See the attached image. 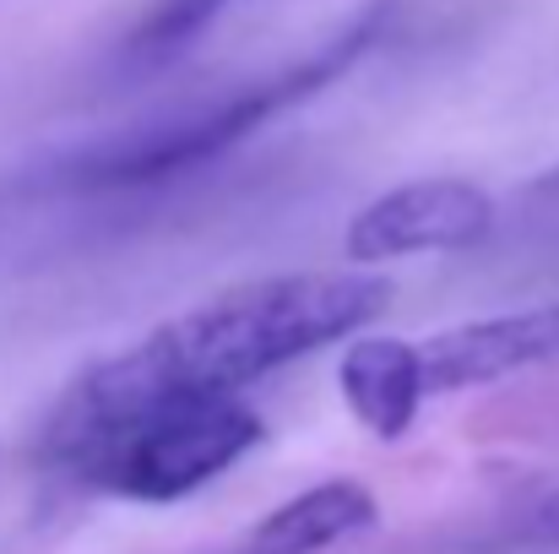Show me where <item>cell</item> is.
<instances>
[{
  "mask_svg": "<svg viewBox=\"0 0 559 554\" xmlns=\"http://www.w3.org/2000/svg\"><path fill=\"white\" fill-rule=\"evenodd\" d=\"M228 5H239V0H153L147 16L131 27L126 55H131L136 66H164L169 55L190 49Z\"/></svg>",
  "mask_w": 559,
  "mask_h": 554,
  "instance_id": "8",
  "label": "cell"
},
{
  "mask_svg": "<svg viewBox=\"0 0 559 554\" xmlns=\"http://www.w3.org/2000/svg\"><path fill=\"white\" fill-rule=\"evenodd\" d=\"M495 234V201L489 190L456 175L391 185L370 207L354 212L343 250L354 267H380L402 256H429V250H473Z\"/></svg>",
  "mask_w": 559,
  "mask_h": 554,
  "instance_id": "4",
  "label": "cell"
},
{
  "mask_svg": "<svg viewBox=\"0 0 559 554\" xmlns=\"http://www.w3.org/2000/svg\"><path fill=\"white\" fill-rule=\"evenodd\" d=\"M544 190H559V169H555V175H549V180H544Z\"/></svg>",
  "mask_w": 559,
  "mask_h": 554,
  "instance_id": "10",
  "label": "cell"
},
{
  "mask_svg": "<svg viewBox=\"0 0 559 554\" xmlns=\"http://www.w3.org/2000/svg\"><path fill=\"white\" fill-rule=\"evenodd\" d=\"M380 528V500L374 490L354 484V479H332L316 484L283 506H272L250 533L239 554H326L359 533Z\"/></svg>",
  "mask_w": 559,
  "mask_h": 554,
  "instance_id": "7",
  "label": "cell"
},
{
  "mask_svg": "<svg viewBox=\"0 0 559 554\" xmlns=\"http://www.w3.org/2000/svg\"><path fill=\"white\" fill-rule=\"evenodd\" d=\"M391 278L365 267H310L234 283L180 316L158 321L126 354L82 369L49 424H93L164 402L239 397L250 380L321 354L326 343L365 338L385 316Z\"/></svg>",
  "mask_w": 559,
  "mask_h": 554,
  "instance_id": "1",
  "label": "cell"
},
{
  "mask_svg": "<svg viewBox=\"0 0 559 554\" xmlns=\"http://www.w3.org/2000/svg\"><path fill=\"white\" fill-rule=\"evenodd\" d=\"M391 27V0H380L370 11H359L343 33H332L321 49L277 66L272 76H255L223 98H206L195 109L164 115L153 126H136L126 137H109L87 153H71L55 180L71 190H142V185H164L195 175L206 164H217L223 153H234L239 142H250L255 131H266L272 120H283L288 109L321 98L332 82H343Z\"/></svg>",
  "mask_w": 559,
  "mask_h": 554,
  "instance_id": "2",
  "label": "cell"
},
{
  "mask_svg": "<svg viewBox=\"0 0 559 554\" xmlns=\"http://www.w3.org/2000/svg\"><path fill=\"white\" fill-rule=\"evenodd\" d=\"M527 539L533 544H549V550H559V490L533 511V522H527Z\"/></svg>",
  "mask_w": 559,
  "mask_h": 554,
  "instance_id": "9",
  "label": "cell"
},
{
  "mask_svg": "<svg viewBox=\"0 0 559 554\" xmlns=\"http://www.w3.org/2000/svg\"><path fill=\"white\" fill-rule=\"evenodd\" d=\"M266 440V419L239 397L164 402L93 424H49L44 462L82 490L169 506L239 468Z\"/></svg>",
  "mask_w": 559,
  "mask_h": 554,
  "instance_id": "3",
  "label": "cell"
},
{
  "mask_svg": "<svg viewBox=\"0 0 559 554\" xmlns=\"http://www.w3.org/2000/svg\"><path fill=\"white\" fill-rule=\"evenodd\" d=\"M418 349H424L429 397L495 386V380L522 375V369L559 365V305H533V310L456 321L445 332L418 338Z\"/></svg>",
  "mask_w": 559,
  "mask_h": 554,
  "instance_id": "5",
  "label": "cell"
},
{
  "mask_svg": "<svg viewBox=\"0 0 559 554\" xmlns=\"http://www.w3.org/2000/svg\"><path fill=\"white\" fill-rule=\"evenodd\" d=\"M337 391L374 440H407L424 402H429L424 349L407 338H370L365 332L337 359Z\"/></svg>",
  "mask_w": 559,
  "mask_h": 554,
  "instance_id": "6",
  "label": "cell"
}]
</instances>
